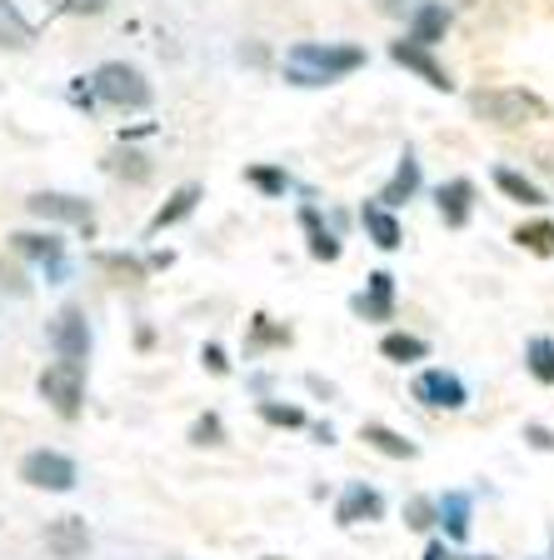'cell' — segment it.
Returning a JSON list of instances; mask_svg holds the SVG:
<instances>
[{
    "label": "cell",
    "instance_id": "3",
    "mask_svg": "<svg viewBox=\"0 0 554 560\" xmlns=\"http://www.w3.org/2000/svg\"><path fill=\"white\" fill-rule=\"evenodd\" d=\"M95 95H101L105 105H116V110H145V105L155 101L151 81H145L135 66H126V60H110V66L95 70Z\"/></svg>",
    "mask_w": 554,
    "mask_h": 560
},
{
    "label": "cell",
    "instance_id": "19",
    "mask_svg": "<svg viewBox=\"0 0 554 560\" xmlns=\"http://www.w3.org/2000/svg\"><path fill=\"white\" fill-rule=\"evenodd\" d=\"M359 441L375 445V451L390 455V460H415V441H404V435H394L390 425H375V420H369L365 431H359Z\"/></svg>",
    "mask_w": 554,
    "mask_h": 560
},
{
    "label": "cell",
    "instance_id": "1",
    "mask_svg": "<svg viewBox=\"0 0 554 560\" xmlns=\"http://www.w3.org/2000/svg\"><path fill=\"white\" fill-rule=\"evenodd\" d=\"M359 66H365V50L359 46H330V40L320 46V40H300V46H290V56H285V81L335 85Z\"/></svg>",
    "mask_w": 554,
    "mask_h": 560
},
{
    "label": "cell",
    "instance_id": "33",
    "mask_svg": "<svg viewBox=\"0 0 554 560\" xmlns=\"http://www.w3.org/2000/svg\"><path fill=\"white\" fill-rule=\"evenodd\" d=\"M524 441H530L534 451H554V435L544 431V425H524Z\"/></svg>",
    "mask_w": 554,
    "mask_h": 560
},
{
    "label": "cell",
    "instance_id": "20",
    "mask_svg": "<svg viewBox=\"0 0 554 560\" xmlns=\"http://www.w3.org/2000/svg\"><path fill=\"white\" fill-rule=\"evenodd\" d=\"M495 186L505 190L509 200H520V206H544V190L534 186L530 175H520V171H509V165H499L495 171Z\"/></svg>",
    "mask_w": 554,
    "mask_h": 560
},
{
    "label": "cell",
    "instance_id": "12",
    "mask_svg": "<svg viewBox=\"0 0 554 560\" xmlns=\"http://www.w3.org/2000/svg\"><path fill=\"white\" fill-rule=\"evenodd\" d=\"M390 56L400 60L404 70H415V75H420V81H425V85H435V91H450V85H455L450 75H445V66H439V60L429 56L425 46H415V40H394V46H390Z\"/></svg>",
    "mask_w": 554,
    "mask_h": 560
},
{
    "label": "cell",
    "instance_id": "21",
    "mask_svg": "<svg viewBox=\"0 0 554 560\" xmlns=\"http://www.w3.org/2000/svg\"><path fill=\"white\" fill-rule=\"evenodd\" d=\"M200 206V186H180L170 196V206H161L155 210V221H151V231H165V225H175V221H185L190 210Z\"/></svg>",
    "mask_w": 554,
    "mask_h": 560
},
{
    "label": "cell",
    "instance_id": "23",
    "mask_svg": "<svg viewBox=\"0 0 554 560\" xmlns=\"http://www.w3.org/2000/svg\"><path fill=\"white\" fill-rule=\"evenodd\" d=\"M524 365H530V375L540 385H554V340L534 336L530 346H524Z\"/></svg>",
    "mask_w": 554,
    "mask_h": 560
},
{
    "label": "cell",
    "instance_id": "37",
    "mask_svg": "<svg viewBox=\"0 0 554 560\" xmlns=\"http://www.w3.org/2000/svg\"><path fill=\"white\" fill-rule=\"evenodd\" d=\"M375 5H380V15H404L410 11V0H375Z\"/></svg>",
    "mask_w": 554,
    "mask_h": 560
},
{
    "label": "cell",
    "instance_id": "35",
    "mask_svg": "<svg viewBox=\"0 0 554 560\" xmlns=\"http://www.w3.org/2000/svg\"><path fill=\"white\" fill-rule=\"evenodd\" d=\"M66 5H70L75 15H101L105 5H110V0H66Z\"/></svg>",
    "mask_w": 554,
    "mask_h": 560
},
{
    "label": "cell",
    "instance_id": "6",
    "mask_svg": "<svg viewBox=\"0 0 554 560\" xmlns=\"http://www.w3.org/2000/svg\"><path fill=\"white\" fill-rule=\"evenodd\" d=\"M410 396L429 410H460L464 400H470V390H464V381L450 371H420L415 385H410Z\"/></svg>",
    "mask_w": 554,
    "mask_h": 560
},
{
    "label": "cell",
    "instance_id": "13",
    "mask_svg": "<svg viewBox=\"0 0 554 560\" xmlns=\"http://www.w3.org/2000/svg\"><path fill=\"white\" fill-rule=\"evenodd\" d=\"M355 315H365V320H390L394 315V276L390 270H375V276H369V291L355 295Z\"/></svg>",
    "mask_w": 554,
    "mask_h": 560
},
{
    "label": "cell",
    "instance_id": "28",
    "mask_svg": "<svg viewBox=\"0 0 554 560\" xmlns=\"http://www.w3.org/2000/svg\"><path fill=\"white\" fill-rule=\"evenodd\" d=\"M404 525H410V530H429V525H439L435 501H425V495H415V501L404 505Z\"/></svg>",
    "mask_w": 554,
    "mask_h": 560
},
{
    "label": "cell",
    "instance_id": "2",
    "mask_svg": "<svg viewBox=\"0 0 554 560\" xmlns=\"http://www.w3.org/2000/svg\"><path fill=\"white\" fill-rule=\"evenodd\" d=\"M470 110L480 120H490V126H499V130H520V126H530V120L550 116L540 95L515 91V85H499V91H474L470 95Z\"/></svg>",
    "mask_w": 554,
    "mask_h": 560
},
{
    "label": "cell",
    "instance_id": "25",
    "mask_svg": "<svg viewBox=\"0 0 554 560\" xmlns=\"http://www.w3.org/2000/svg\"><path fill=\"white\" fill-rule=\"evenodd\" d=\"M515 241H520V250H530V256H554V225L550 221H530L515 231Z\"/></svg>",
    "mask_w": 554,
    "mask_h": 560
},
{
    "label": "cell",
    "instance_id": "34",
    "mask_svg": "<svg viewBox=\"0 0 554 560\" xmlns=\"http://www.w3.org/2000/svg\"><path fill=\"white\" fill-rule=\"evenodd\" d=\"M105 266H110V270H120V276H130V280H140V260H126V256H105Z\"/></svg>",
    "mask_w": 554,
    "mask_h": 560
},
{
    "label": "cell",
    "instance_id": "14",
    "mask_svg": "<svg viewBox=\"0 0 554 560\" xmlns=\"http://www.w3.org/2000/svg\"><path fill=\"white\" fill-rule=\"evenodd\" d=\"M445 31H450V11L439 5V0H425V5H415V15H410V40L415 46H439L445 40Z\"/></svg>",
    "mask_w": 554,
    "mask_h": 560
},
{
    "label": "cell",
    "instance_id": "32",
    "mask_svg": "<svg viewBox=\"0 0 554 560\" xmlns=\"http://www.w3.org/2000/svg\"><path fill=\"white\" fill-rule=\"evenodd\" d=\"M116 171H120V175H130V180H151V165H145V155H140V151L116 155Z\"/></svg>",
    "mask_w": 554,
    "mask_h": 560
},
{
    "label": "cell",
    "instance_id": "31",
    "mask_svg": "<svg viewBox=\"0 0 554 560\" xmlns=\"http://www.w3.org/2000/svg\"><path fill=\"white\" fill-rule=\"evenodd\" d=\"M0 291H11V295H31V280L21 276V266H11V260L0 256Z\"/></svg>",
    "mask_w": 554,
    "mask_h": 560
},
{
    "label": "cell",
    "instance_id": "40",
    "mask_svg": "<svg viewBox=\"0 0 554 560\" xmlns=\"http://www.w3.org/2000/svg\"><path fill=\"white\" fill-rule=\"evenodd\" d=\"M470 560H495V556H470Z\"/></svg>",
    "mask_w": 554,
    "mask_h": 560
},
{
    "label": "cell",
    "instance_id": "36",
    "mask_svg": "<svg viewBox=\"0 0 554 560\" xmlns=\"http://www.w3.org/2000/svg\"><path fill=\"white\" fill-rule=\"evenodd\" d=\"M205 365H210V371H215V375H225V371H231V361H225V350H220V346H205Z\"/></svg>",
    "mask_w": 554,
    "mask_h": 560
},
{
    "label": "cell",
    "instance_id": "18",
    "mask_svg": "<svg viewBox=\"0 0 554 560\" xmlns=\"http://www.w3.org/2000/svg\"><path fill=\"white\" fill-rule=\"evenodd\" d=\"M435 511H439V525H445V536H450V540L470 536V495H464V490H450Z\"/></svg>",
    "mask_w": 554,
    "mask_h": 560
},
{
    "label": "cell",
    "instance_id": "38",
    "mask_svg": "<svg viewBox=\"0 0 554 560\" xmlns=\"http://www.w3.org/2000/svg\"><path fill=\"white\" fill-rule=\"evenodd\" d=\"M425 560H455V556H450V550H445V546H439V540H435V546L425 550Z\"/></svg>",
    "mask_w": 554,
    "mask_h": 560
},
{
    "label": "cell",
    "instance_id": "24",
    "mask_svg": "<svg viewBox=\"0 0 554 560\" xmlns=\"http://www.w3.org/2000/svg\"><path fill=\"white\" fill-rule=\"evenodd\" d=\"M0 46H11V50L31 46V25L21 21V11H15L11 0H0Z\"/></svg>",
    "mask_w": 554,
    "mask_h": 560
},
{
    "label": "cell",
    "instance_id": "7",
    "mask_svg": "<svg viewBox=\"0 0 554 560\" xmlns=\"http://www.w3.org/2000/svg\"><path fill=\"white\" fill-rule=\"evenodd\" d=\"M15 241V250H21L25 260H35V266H46V276L50 280H66V241L60 235H40V231H21V235H11Z\"/></svg>",
    "mask_w": 554,
    "mask_h": 560
},
{
    "label": "cell",
    "instance_id": "15",
    "mask_svg": "<svg viewBox=\"0 0 554 560\" xmlns=\"http://www.w3.org/2000/svg\"><path fill=\"white\" fill-rule=\"evenodd\" d=\"M359 225L369 231V241L380 245V250H400V221H394V210H385L380 200H365V210H359Z\"/></svg>",
    "mask_w": 554,
    "mask_h": 560
},
{
    "label": "cell",
    "instance_id": "17",
    "mask_svg": "<svg viewBox=\"0 0 554 560\" xmlns=\"http://www.w3.org/2000/svg\"><path fill=\"white\" fill-rule=\"evenodd\" d=\"M415 190H420V161L404 151V155H400V171H394V180H390V186H385L375 200H380L385 210H394V206H404V200L415 196Z\"/></svg>",
    "mask_w": 554,
    "mask_h": 560
},
{
    "label": "cell",
    "instance_id": "11",
    "mask_svg": "<svg viewBox=\"0 0 554 560\" xmlns=\"http://www.w3.org/2000/svg\"><path fill=\"white\" fill-rule=\"evenodd\" d=\"M340 525H359V521H380L385 515V495L375 486H365V480H350L345 495H340Z\"/></svg>",
    "mask_w": 554,
    "mask_h": 560
},
{
    "label": "cell",
    "instance_id": "8",
    "mask_svg": "<svg viewBox=\"0 0 554 560\" xmlns=\"http://www.w3.org/2000/svg\"><path fill=\"white\" fill-rule=\"evenodd\" d=\"M50 340H56L60 361H85V350H91V326H85V311H81V305H66V311L56 315Z\"/></svg>",
    "mask_w": 554,
    "mask_h": 560
},
{
    "label": "cell",
    "instance_id": "30",
    "mask_svg": "<svg viewBox=\"0 0 554 560\" xmlns=\"http://www.w3.org/2000/svg\"><path fill=\"white\" fill-rule=\"evenodd\" d=\"M190 441H196V445H220V441H225V425H220V416H200L196 425H190Z\"/></svg>",
    "mask_w": 554,
    "mask_h": 560
},
{
    "label": "cell",
    "instance_id": "10",
    "mask_svg": "<svg viewBox=\"0 0 554 560\" xmlns=\"http://www.w3.org/2000/svg\"><path fill=\"white\" fill-rule=\"evenodd\" d=\"M46 550L56 560H85V550H91V530H85L81 515H60L56 525H46Z\"/></svg>",
    "mask_w": 554,
    "mask_h": 560
},
{
    "label": "cell",
    "instance_id": "9",
    "mask_svg": "<svg viewBox=\"0 0 554 560\" xmlns=\"http://www.w3.org/2000/svg\"><path fill=\"white\" fill-rule=\"evenodd\" d=\"M25 210H31V215H40V221L91 225V200H81V196H60V190H35V196L25 200Z\"/></svg>",
    "mask_w": 554,
    "mask_h": 560
},
{
    "label": "cell",
    "instance_id": "29",
    "mask_svg": "<svg viewBox=\"0 0 554 560\" xmlns=\"http://www.w3.org/2000/svg\"><path fill=\"white\" fill-rule=\"evenodd\" d=\"M260 416H266L270 425H305V410L300 406H280V400H266Z\"/></svg>",
    "mask_w": 554,
    "mask_h": 560
},
{
    "label": "cell",
    "instance_id": "27",
    "mask_svg": "<svg viewBox=\"0 0 554 560\" xmlns=\"http://www.w3.org/2000/svg\"><path fill=\"white\" fill-rule=\"evenodd\" d=\"M250 186H260L266 196H285V190H290V175L275 171V165H250Z\"/></svg>",
    "mask_w": 554,
    "mask_h": 560
},
{
    "label": "cell",
    "instance_id": "4",
    "mask_svg": "<svg viewBox=\"0 0 554 560\" xmlns=\"http://www.w3.org/2000/svg\"><path fill=\"white\" fill-rule=\"evenodd\" d=\"M40 396H46L66 420H75L81 416V400H85V361L46 365V375H40Z\"/></svg>",
    "mask_w": 554,
    "mask_h": 560
},
{
    "label": "cell",
    "instance_id": "22",
    "mask_svg": "<svg viewBox=\"0 0 554 560\" xmlns=\"http://www.w3.org/2000/svg\"><path fill=\"white\" fill-rule=\"evenodd\" d=\"M380 355H385V361L410 365V361H425L429 346H425L420 336H404V330H394V336H385V340H380Z\"/></svg>",
    "mask_w": 554,
    "mask_h": 560
},
{
    "label": "cell",
    "instance_id": "16",
    "mask_svg": "<svg viewBox=\"0 0 554 560\" xmlns=\"http://www.w3.org/2000/svg\"><path fill=\"white\" fill-rule=\"evenodd\" d=\"M435 200H439L445 225H464V221H470V210H474V186H470V180H450V186L435 190Z\"/></svg>",
    "mask_w": 554,
    "mask_h": 560
},
{
    "label": "cell",
    "instance_id": "26",
    "mask_svg": "<svg viewBox=\"0 0 554 560\" xmlns=\"http://www.w3.org/2000/svg\"><path fill=\"white\" fill-rule=\"evenodd\" d=\"M300 221H305V231H310V256L315 260H340V241L320 225V215H315V210H305Z\"/></svg>",
    "mask_w": 554,
    "mask_h": 560
},
{
    "label": "cell",
    "instance_id": "41",
    "mask_svg": "<svg viewBox=\"0 0 554 560\" xmlns=\"http://www.w3.org/2000/svg\"><path fill=\"white\" fill-rule=\"evenodd\" d=\"M550 560H554V556H550Z\"/></svg>",
    "mask_w": 554,
    "mask_h": 560
},
{
    "label": "cell",
    "instance_id": "5",
    "mask_svg": "<svg viewBox=\"0 0 554 560\" xmlns=\"http://www.w3.org/2000/svg\"><path fill=\"white\" fill-rule=\"evenodd\" d=\"M21 480L35 490H75V460L60 451H31L21 460Z\"/></svg>",
    "mask_w": 554,
    "mask_h": 560
},
{
    "label": "cell",
    "instance_id": "39",
    "mask_svg": "<svg viewBox=\"0 0 554 560\" xmlns=\"http://www.w3.org/2000/svg\"><path fill=\"white\" fill-rule=\"evenodd\" d=\"M540 171H544V175H554V151H544V161H540Z\"/></svg>",
    "mask_w": 554,
    "mask_h": 560
}]
</instances>
